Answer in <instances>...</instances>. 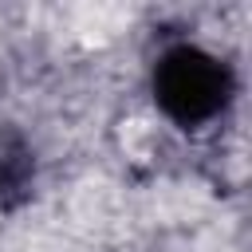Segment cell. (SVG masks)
Here are the masks:
<instances>
[{"mask_svg": "<svg viewBox=\"0 0 252 252\" xmlns=\"http://www.w3.org/2000/svg\"><path fill=\"white\" fill-rule=\"evenodd\" d=\"M154 98L177 126H201L228 106L232 71L201 47H169L154 67Z\"/></svg>", "mask_w": 252, "mask_h": 252, "instance_id": "6da1fadb", "label": "cell"}, {"mask_svg": "<svg viewBox=\"0 0 252 252\" xmlns=\"http://www.w3.org/2000/svg\"><path fill=\"white\" fill-rule=\"evenodd\" d=\"M28 181H32V158H28V150H20V146L4 150V158H0V197L8 201L12 193H24Z\"/></svg>", "mask_w": 252, "mask_h": 252, "instance_id": "7a4b0ae2", "label": "cell"}]
</instances>
